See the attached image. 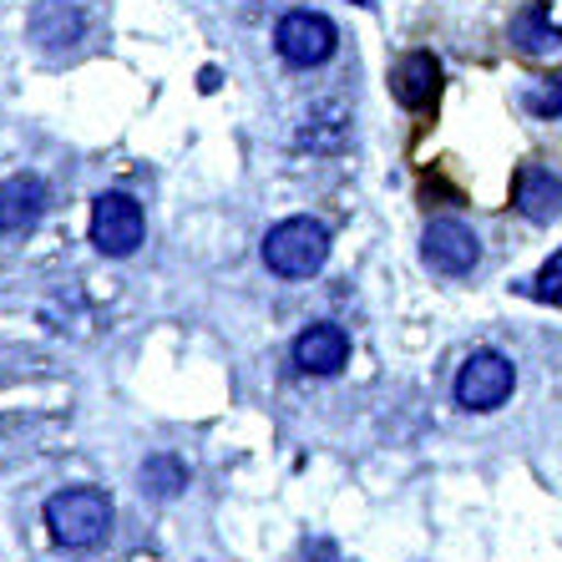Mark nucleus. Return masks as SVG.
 <instances>
[{
	"label": "nucleus",
	"mask_w": 562,
	"mask_h": 562,
	"mask_svg": "<svg viewBox=\"0 0 562 562\" xmlns=\"http://www.w3.org/2000/svg\"><path fill=\"white\" fill-rule=\"evenodd\" d=\"M31 41H41L46 52H61L71 41H81V11L66 0H36L31 5Z\"/></svg>",
	"instance_id": "obj_11"
},
{
	"label": "nucleus",
	"mask_w": 562,
	"mask_h": 562,
	"mask_svg": "<svg viewBox=\"0 0 562 562\" xmlns=\"http://www.w3.org/2000/svg\"><path fill=\"white\" fill-rule=\"evenodd\" d=\"M188 486V467L178 457H147L143 461V492L147 497H178V492H183Z\"/></svg>",
	"instance_id": "obj_14"
},
{
	"label": "nucleus",
	"mask_w": 562,
	"mask_h": 562,
	"mask_svg": "<svg viewBox=\"0 0 562 562\" xmlns=\"http://www.w3.org/2000/svg\"><path fill=\"white\" fill-rule=\"evenodd\" d=\"M294 366L304 375H340L350 366V335L340 325H310L294 340Z\"/></svg>",
	"instance_id": "obj_9"
},
{
	"label": "nucleus",
	"mask_w": 562,
	"mask_h": 562,
	"mask_svg": "<svg viewBox=\"0 0 562 562\" xmlns=\"http://www.w3.org/2000/svg\"><path fill=\"white\" fill-rule=\"evenodd\" d=\"M512 209L527 223H552L562 213V178L542 162H522L512 178Z\"/></svg>",
	"instance_id": "obj_8"
},
{
	"label": "nucleus",
	"mask_w": 562,
	"mask_h": 562,
	"mask_svg": "<svg viewBox=\"0 0 562 562\" xmlns=\"http://www.w3.org/2000/svg\"><path fill=\"white\" fill-rule=\"evenodd\" d=\"M345 132H350V117H345V106H340V102H325V106H314L310 117H304L300 147H310V153H335V147L345 143Z\"/></svg>",
	"instance_id": "obj_13"
},
{
	"label": "nucleus",
	"mask_w": 562,
	"mask_h": 562,
	"mask_svg": "<svg viewBox=\"0 0 562 562\" xmlns=\"http://www.w3.org/2000/svg\"><path fill=\"white\" fill-rule=\"evenodd\" d=\"M325 259H329V228L319 218H310V213L274 223L263 234V263L279 279H310L325 269Z\"/></svg>",
	"instance_id": "obj_1"
},
{
	"label": "nucleus",
	"mask_w": 562,
	"mask_h": 562,
	"mask_svg": "<svg viewBox=\"0 0 562 562\" xmlns=\"http://www.w3.org/2000/svg\"><path fill=\"white\" fill-rule=\"evenodd\" d=\"M512 41H517V52L527 56H552L562 46V31L552 26V5L548 0H532L522 11L512 15Z\"/></svg>",
	"instance_id": "obj_12"
},
{
	"label": "nucleus",
	"mask_w": 562,
	"mask_h": 562,
	"mask_svg": "<svg viewBox=\"0 0 562 562\" xmlns=\"http://www.w3.org/2000/svg\"><path fill=\"white\" fill-rule=\"evenodd\" d=\"M527 112H537V117H558L562 112V87L558 81H542V87H532V92L522 97Z\"/></svg>",
	"instance_id": "obj_16"
},
{
	"label": "nucleus",
	"mask_w": 562,
	"mask_h": 562,
	"mask_svg": "<svg viewBox=\"0 0 562 562\" xmlns=\"http://www.w3.org/2000/svg\"><path fill=\"white\" fill-rule=\"evenodd\" d=\"M52 209V188L41 172H11L0 183V234H31Z\"/></svg>",
	"instance_id": "obj_7"
},
{
	"label": "nucleus",
	"mask_w": 562,
	"mask_h": 562,
	"mask_svg": "<svg viewBox=\"0 0 562 562\" xmlns=\"http://www.w3.org/2000/svg\"><path fill=\"white\" fill-rule=\"evenodd\" d=\"M46 527L61 548H97L112 527V497L102 486H66L46 502Z\"/></svg>",
	"instance_id": "obj_2"
},
{
	"label": "nucleus",
	"mask_w": 562,
	"mask_h": 562,
	"mask_svg": "<svg viewBox=\"0 0 562 562\" xmlns=\"http://www.w3.org/2000/svg\"><path fill=\"white\" fill-rule=\"evenodd\" d=\"M436 87H441V61H436L431 52H406L401 61H395L391 71V92L401 106H411V112H420V106L436 102Z\"/></svg>",
	"instance_id": "obj_10"
},
{
	"label": "nucleus",
	"mask_w": 562,
	"mask_h": 562,
	"mask_svg": "<svg viewBox=\"0 0 562 562\" xmlns=\"http://www.w3.org/2000/svg\"><path fill=\"white\" fill-rule=\"evenodd\" d=\"M512 391H517V366L502 350H471L457 370V385H451L457 406L476 411V416L502 411L512 401Z\"/></svg>",
	"instance_id": "obj_3"
},
{
	"label": "nucleus",
	"mask_w": 562,
	"mask_h": 562,
	"mask_svg": "<svg viewBox=\"0 0 562 562\" xmlns=\"http://www.w3.org/2000/svg\"><path fill=\"white\" fill-rule=\"evenodd\" d=\"M532 294H537V300H548V304H558V310H562V249L552 254V259L542 263V269H537Z\"/></svg>",
	"instance_id": "obj_15"
},
{
	"label": "nucleus",
	"mask_w": 562,
	"mask_h": 562,
	"mask_svg": "<svg viewBox=\"0 0 562 562\" xmlns=\"http://www.w3.org/2000/svg\"><path fill=\"white\" fill-rule=\"evenodd\" d=\"M143 234H147V218H143V203H137L132 193H102L92 203L97 254H106V259H127V254H137Z\"/></svg>",
	"instance_id": "obj_4"
},
{
	"label": "nucleus",
	"mask_w": 562,
	"mask_h": 562,
	"mask_svg": "<svg viewBox=\"0 0 562 562\" xmlns=\"http://www.w3.org/2000/svg\"><path fill=\"white\" fill-rule=\"evenodd\" d=\"M420 259H426V269H436L446 279H467L482 263V238L461 218H436L420 234Z\"/></svg>",
	"instance_id": "obj_6"
},
{
	"label": "nucleus",
	"mask_w": 562,
	"mask_h": 562,
	"mask_svg": "<svg viewBox=\"0 0 562 562\" xmlns=\"http://www.w3.org/2000/svg\"><path fill=\"white\" fill-rule=\"evenodd\" d=\"M274 46L289 66H304V71H310V66H325L329 56H335L340 31H335V21L319 11H289L274 26Z\"/></svg>",
	"instance_id": "obj_5"
}]
</instances>
